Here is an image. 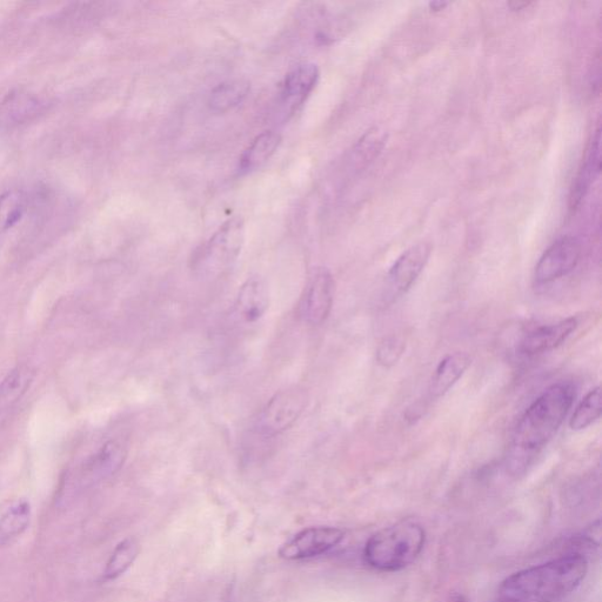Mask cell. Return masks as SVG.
Wrapping results in <instances>:
<instances>
[{"label": "cell", "mask_w": 602, "mask_h": 602, "mask_svg": "<svg viewBox=\"0 0 602 602\" xmlns=\"http://www.w3.org/2000/svg\"><path fill=\"white\" fill-rule=\"evenodd\" d=\"M588 572L584 554L571 553L508 577L498 598L511 602H557L583 583Z\"/></svg>", "instance_id": "obj_1"}, {"label": "cell", "mask_w": 602, "mask_h": 602, "mask_svg": "<svg viewBox=\"0 0 602 602\" xmlns=\"http://www.w3.org/2000/svg\"><path fill=\"white\" fill-rule=\"evenodd\" d=\"M574 399L575 387L570 383L554 384L541 393L519 421L514 434L515 450L533 454L550 443L563 425Z\"/></svg>", "instance_id": "obj_2"}, {"label": "cell", "mask_w": 602, "mask_h": 602, "mask_svg": "<svg viewBox=\"0 0 602 602\" xmlns=\"http://www.w3.org/2000/svg\"><path fill=\"white\" fill-rule=\"evenodd\" d=\"M425 528L406 519L373 534L364 547V560L373 570L398 572L411 566L424 551Z\"/></svg>", "instance_id": "obj_3"}, {"label": "cell", "mask_w": 602, "mask_h": 602, "mask_svg": "<svg viewBox=\"0 0 602 602\" xmlns=\"http://www.w3.org/2000/svg\"><path fill=\"white\" fill-rule=\"evenodd\" d=\"M244 243V220L239 217L227 220L197 254L195 270L205 278L223 276L236 264Z\"/></svg>", "instance_id": "obj_4"}, {"label": "cell", "mask_w": 602, "mask_h": 602, "mask_svg": "<svg viewBox=\"0 0 602 602\" xmlns=\"http://www.w3.org/2000/svg\"><path fill=\"white\" fill-rule=\"evenodd\" d=\"M307 403V393L299 387L280 391L259 412L254 428L260 436H279L296 424Z\"/></svg>", "instance_id": "obj_5"}, {"label": "cell", "mask_w": 602, "mask_h": 602, "mask_svg": "<svg viewBox=\"0 0 602 602\" xmlns=\"http://www.w3.org/2000/svg\"><path fill=\"white\" fill-rule=\"evenodd\" d=\"M127 457L126 448L118 440H109L86 458L72 474V485L83 490L115 476Z\"/></svg>", "instance_id": "obj_6"}, {"label": "cell", "mask_w": 602, "mask_h": 602, "mask_svg": "<svg viewBox=\"0 0 602 602\" xmlns=\"http://www.w3.org/2000/svg\"><path fill=\"white\" fill-rule=\"evenodd\" d=\"M336 283L326 267H317L307 280L299 303L300 317L310 325H321L332 311Z\"/></svg>", "instance_id": "obj_7"}, {"label": "cell", "mask_w": 602, "mask_h": 602, "mask_svg": "<svg viewBox=\"0 0 602 602\" xmlns=\"http://www.w3.org/2000/svg\"><path fill=\"white\" fill-rule=\"evenodd\" d=\"M432 246L428 243H419L406 250L393 264L386 277L384 299L393 303L394 300L404 296L417 282L420 274L430 260Z\"/></svg>", "instance_id": "obj_8"}, {"label": "cell", "mask_w": 602, "mask_h": 602, "mask_svg": "<svg viewBox=\"0 0 602 602\" xmlns=\"http://www.w3.org/2000/svg\"><path fill=\"white\" fill-rule=\"evenodd\" d=\"M345 538V532L336 527H310L287 541L278 552L289 561L319 557L337 547Z\"/></svg>", "instance_id": "obj_9"}, {"label": "cell", "mask_w": 602, "mask_h": 602, "mask_svg": "<svg viewBox=\"0 0 602 602\" xmlns=\"http://www.w3.org/2000/svg\"><path fill=\"white\" fill-rule=\"evenodd\" d=\"M581 244L577 238L566 236L545 251L535 266L534 279L540 285L550 284L570 274L580 262Z\"/></svg>", "instance_id": "obj_10"}, {"label": "cell", "mask_w": 602, "mask_h": 602, "mask_svg": "<svg viewBox=\"0 0 602 602\" xmlns=\"http://www.w3.org/2000/svg\"><path fill=\"white\" fill-rule=\"evenodd\" d=\"M48 109V102L35 92L13 90L0 100V127L11 130L33 122Z\"/></svg>", "instance_id": "obj_11"}, {"label": "cell", "mask_w": 602, "mask_h": 602, "mask_svg": "<svg viewBox=\"0 0 602 602\" xmlns=\"http://www.w3.org/2000/svg\"><path fill=\"white\" fill-rule=\"evenodd\" d=\"M577 318H567L557 324L540 326L526 334L520 344V352L526 356H537L557 349L577 329Z\"/></svg>", "instance_id": "obj_12"}, {"label": "cell", "mask_w": 602, "mask_h": 602, "mask_svg": "<svg viewBox=\"0 0 602 602\" xmlns=\"http://www.w3.org/2000/svg\"><path fill=\"white\" fill-rule=\"evenodd\" d=\"M270 309V291L263 279L251 278L240 287L234 310L244 323L253 324Z\"/></svg>", "instance_id": "obj_13"}, {"label": "cell", "mask_w": 602, "mask_h": 602, "mask_svg": "<svg viewBox=\"0 0 602 602\" xmlns=\"http://www.w3.org/2000/svg\"><path fill=\"white\" fill-rule=\"evenodd\" d=\"M601 170V131L600 126L595 130L590 144L587 146L583 163L578 176L573 182L570 195V209L577 210L586 197L591 186L600 175Z\"/></svg>", "instance_id": "obj_14"}, {"label": "cell", "mask_w": 602, "mask_h": 602, "mask_svg": "<svg viewBox=\"0 0 602 602\" xmlns=\"http://www.w3.org/2000/svg\"><path fill=\"white\" fill-rule=\"evenodd\" d=\"M32 517L30 501L13 498L0 504V548L11 543L28 530Z\"/></svg>", "instance_id": "obj_15"}, {"label": "cell", "mask_w": 602, "mask_h": 602, "mask_svg": "<svg viewBox=\"0 0 602 602\" xmlns=\"http://www.w3.org/2000/svg\"><path fill=\"white\" fill-rule=\"evenodd\" d=\"M319 79L317 65L300 64L287 73L283 85V98L286 105L297 107L303 104L316 88Z\"/></svg>", "instance_id": "obj_16"}, {"label": "cell", "mask_w": 602, "mask_h": 602, "mask_svg": "<svg viewBox=\"0 0 602 602\" xmlns=\"http://www.w3.org/2000/svg\"><path fill=\"white\" fill-rule=\"evenodd\" d=\"M471 364L472 358L464 352L452 353L441 360L430 387L432 397H443L464 376Z\"/></svg>", "instance_id": "obj_17"}, {"label": "cell", "mask_w": 602, "mask_h": 602, "mask_svg": "<svg viewBox=\"0 0 602 602\" xmlns=\"http://www.w3.org/2000/svg\"><path fill=\"white\" fill-rule=\"evenodd\" d=\"M280 142H282V137L277 132H263L243 153L239 162V171L250 173L260 169L276 153Z\"/></svg>", "instance_id": "obj_18"}, {"label": "cell", "mask_w": 602, "mask_h": 602, "mask_svg": "<svg viewBox=\"0 0 602 602\" xmlns=\"http://www.w3.org/2000/svg\"><path fill=\"white\" fill-rule=\"evenodd\" d=\"M35 371L28 365H20L11 370L0 381V407L11 406L29 391Z\"/></svg>", "instance_id": "obj_19"}, {"label": "cell", "mask_w": 602, "mask_h": 602, "mask_svg": "<svg viewBox=\"0 0 602 602\" xmlns=\"http://www.w3.org/2000/svg\"><path fill=\"white\" fill-rule=\"evenodd\" d=\"M139 552L140 546L135 538H127L119 543L115 551L112 552L110 559L107 560L104 579L111 581L122 577L135 563Z\"/></svg>", "instance_id": "obj_20"}, {"label": "cell", "mask_w": 602, "mask_h": 602, "mask_svg": "<svg viewBox=\"0 0 602 602\" xmlns=\"http://www.w3.org/2000/svg\"><path fill=\"white\" fill-rule=\"evenodd\" d=\"M29 197L23 190L13 189L0 196V232L16 226L28 211Z\"/></svg>", "instance_id": "obj_21"}, {"label": "cell", "mask_w": 602, "mask_h": 602, "mask_svg": "<svg viewBox=\"0 0 602 602\" xmlns=\"http://www.w3.org/2000/svg\"><path fill=\"white\" fill-rule=\"evenodd\" d=\"M250 84L245 80H231L217 86L210 96V107L216 112H226L234 109L246 98Z\"/></svg>", "instance_id": "obj_22"}, {"label": "cell", "mask_w": 602, "mask_h": 602, "mask_svg": "<svg viewBox=\"0 0 602 602\" xmlns=\"http://www.w3.org/2000/svg\"><path fill=\"white\" fill-rule=\"evenodd\" d=\"M386 144V135L384 131L374 127L367 131L363 138L359 140L353 150V160L358 169H364L378 158Z\"/></svg>", "instance_id": "obj_23"}, {"label": "cell", "mask_w": 602, "mask_h": 602, "mask_svg": "<svg viewBox=\"0 0 602 602\" xmlns=\"http://www.w3.org/2000/svg\"><path fill=\"white\" fill-rule=\"evenodd\" d=\"M601 417V392L600 387H595L586 394V397L580 401L575 408L570 420V426L573 431H583L598 421Z\"/></svg>", "instance_id": "obj_24"}, {"label": "cell", "mask_w": 602, "mask_h": 602, "mask_svg": "<svg viewBox=\"0 0 602 602\" xmlns=\"http://www.w3.org/2000/svg\"><path fill=\"white\" fill-rule=\"evenodd\" d=\"M406 349V344L403 338L391 336L381 341L378 351L377 360L381 366L391 367L398 363Z\"/></svg>", "instance_id": "obj_25"}, {"label": "cell", "mask_w": 602, "mask_h": 602, "mask_svg": "<svg viewBox=\"0 0 602 602\" xmlns=\"http://www.w3.org/2000/svg\"><path fill=\"white\" fill-rule=\"evenodd\" d=\"M531 5V2H517V0H514V2L507 3L508 8H510L512 11H521L528 8V6Z\"/></svg>", "instance_id": "obj_26"}, {"label": "cell", "mask_w": 602, "mask_h": 602, "mask_svg": "<svg viewBox=\"0 0 602 602\" xmlns=\"http://www.w3.org/2000/svg\"><path fill=\"white\" fill-rule=\"evenodd\" d=\"M447 5H448V3H446V2H432V3H430V8L432 11L438 12V11L444 10Z\"/></svg>", "instance_id": "obj_27"}, {"label": "cell", "mask_w": 602, "mask_h": 602, "mask_svg": "<svg viewBox=\"0 0 602 602\" xmlns=\"http://www.w3.org/2000/svg\"><path fill=\"white\" fill-rule=\"evenodd\" d=\"M451 602H467V600L464 597H457L454 598Z\"/></svg>", "instance_id": "obj_28"}, {"label": "cell", "mask_w": 602, "mask_h": 602, "mask_svg": "<svg viewBox=\"0 0 602 602\" xmlns=\"http://www.w3.org/2000/svg\"><path fill=\"white\" fill-rule=\"evenodd\" d=\"M494 602H511V601H508V600H505V599L498 598V599H497L496 601H494Z\"/></svg>", "instance_id": "obj_29"}]
</instances>
